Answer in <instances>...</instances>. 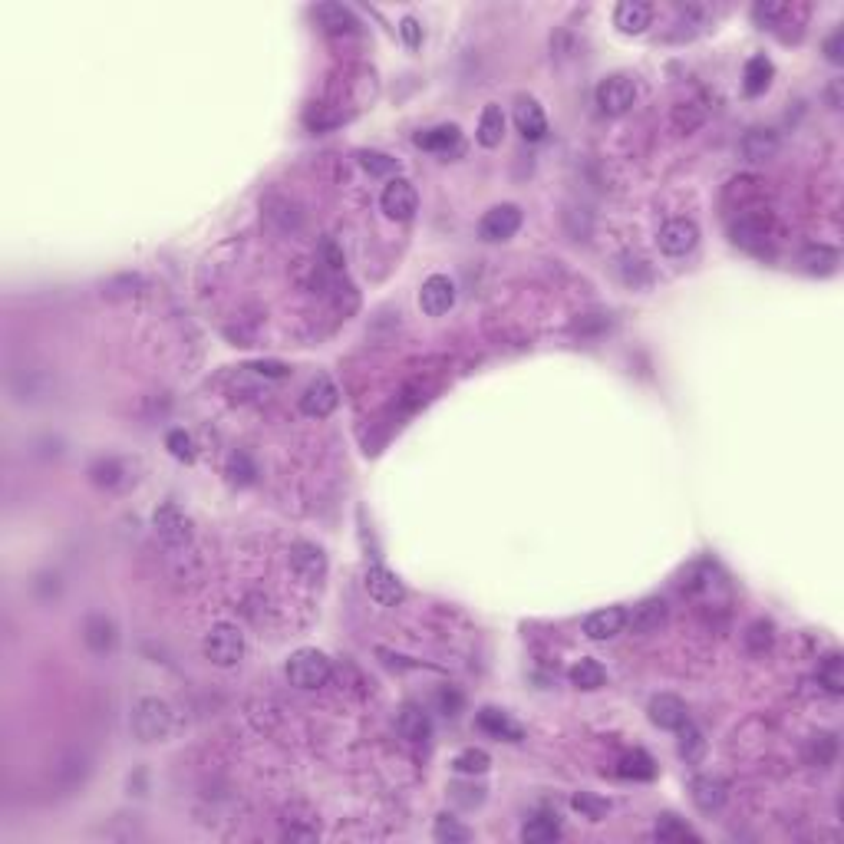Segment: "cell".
<instances>
[{
  "label": "cell",
  "instance_id": "d4e9b609",
  "mask_svg": "<svg viewBox=\"0 0 844 844\" xmlns=\"http://www.w3.org/2000/svg\"><path fill=\"white\" fill-rule=\"evenodd\" d=\"M772 73H775V66H772L769 56H752V60L746 63V73H742V89H746V96L765 93L772 83Z\"/></svg>",
  "mask_w": 844,
  "mask_h": 844
},
{
  "label": "cell",
  "instance_id": "ac0fdd59",
  "mask_svg": "<svg viewBox=\"0 0 844 844\" xmlns=\"http://www.w3.org/2000/svg\"><path fill=\"white\" fill-rule=\"evenodd\" d=\"M663 620H666V600L663 597H647L643 604H637L627 614V624L633 627V633H653V630H660Z\"/></svg>",
  "mask_w": 844,
  "mask_h": 844
},
{
  "label": "cell",
  "instance_id": "7bdbcfd3",
  "mask_svg": "<svg viewBox=\"0 0 844 844\" xmlns=\"http://www.w3.org/2000/svg\"><path fill=\"white\" fill-rule=\"evenodd\" d=\"M400 33H402V40H406V46H412V50L422 44V27H419V21H416V17H402Z\"/></svg>",
  "mask_w": 844,
  "mask_h": 844
},
{
  "label": "cell",
  "instance_id": "4dcf8cb0",
  "mask_svg": "<svg viewBox=\"0 0 844 844\" xmlns=\"http://www.w3.org/2000/svg\"><path fill=\"white\" fill-rule=\"evenodd\" d=\"M653 838L657 841H699V834L690 824H683L676 815H660V822L653 828Z\"/></svg>",
  "mask_w": 844,
  "mask_h": 844
},
{
  "label": "cell",
  "instance_id": "277c9868",
  "mask_svg": "<svg viewBox=\"0 0 844 844\" xmlns=\"http://www.w3.org/2000/svg\"><path fill=\"white\" fill-rule=\"evenodd\" d=\"M594 99L604 116H624V112L637 103V87H633V79H627V76H620V73L607 76V79L597 83Z\"/></svg>",
  "mask_w": 844,
  "mask_h": 844
},
{
  "label": "cell",
  "instance_id": "4316f807",
  "mask_svg": "<svg viewBox=\"0 0 844 844\" xmlns=\"http://www.w3.org/2000/svg\"><path fill=\"white\" fill-rule=\"evenodd\" d=\"M571 683L577 686V690H600V686L607 683V670L597 660L584 657V660H577L571 666Z\"/></svg>",
  "mask_w": 844,
  "mask_h": 844
},
{
  "label": "cell",
  "instance_id": "1f68e13d",
  "mask_svg": "<svg viewBox=\"0 0 844 844\" xmlns=\"http://www.w3.org/2000/svg\"><path fill=\"white\" fill-rule=\"evenodd\" d=\"M617 775L620 779H653L657 775V765H653V758L647 756V752H630V756H624L617 762Z\"/></svg>",
  "mask_w": 844,
  "mask_h": 844
},
{
  "label": "cell",
  "instance_id": "7a4b0ae2",
  "mask_svg": "<svg viewBox=\"0 0 844 844\" xmlns=\"http://www.w3.org/2000/svg\"><path fill=\"white\" fill-rule=\"evenodd\" d=\"M330 673H334V666L327 660V653L314 647L294 650L291 660H287V680L297 690H320V686L330 683Z\"/></svg>",
  "mask_w": 844,
  "mask_h": 844
},
{
  "label": "cell",
  "instance_id": "cb8c5ba5",
  "mask_svg": "<svg viewBox=\"0 0 844 844\" xmlns=\"http://www.w3.org/2000/svg\"><path fill=\"white\" fill-rule=\"evenodd\" d=\"M779 152V136L772 129H752L746 132V139H742V155H746L749 162H765V159H772Z\"/></svg>",
  "mask_w": 844,
  "mask_h": 844
},
{
  "label": "cell",
  "instance_id": "f1b7e54d",
  "mask_svg": "<svg viewBox=\"0 0 844 844\" xmlns=\"http://www.w3.org/2000/svg\"><path fill=\"white\" fill-rule=\"evenodd\" d=\"M801 264H805L808 274H832L838 268V251L828 248V244H812L801 254Z\"/></svg>",
  "mask_w": 844,
  "mask_h": 844
},
{
  "label": "cell",
  "instance_id": "5b68a950",
  "mask_svg": "<svg viewBox=\"0 0 844 844\" xmlns=\"http://www.w3.org/2000/svg\"><path fill=\"white\" fill-rule=\"evenodd\" d=\"M152 528H155V534H159L162 544H169V548H185V544L192 542V521L185 518V511L178 509V505H162V509H155V515H152Z\"/></svg>",
  "mask_w": 844,
  "mask_h": 844
},
{
  "label": "cell",
  "instance_id": "8fae6325",
  "mask_svg": "<svg viewBox=\"0 0 844 844\" xmlns=\"http://www.w3.org/2000/svg\"><path fill=\"white\" fill-rule=\"evenodd\" d=\"M452 303H455V284L449 281L445 274L426 277V284H422V291H419V307L426 314L439 317L445 314V310H452Z\"/></svg>",
  "mask_w": 844,
  "mask_h": 844
},
{
  "label": "cell",
  "instance_id": "44dd1931",
  "mask_svg": "<svg viewBox=\"0 0 844 844\" xmlns=\"http://www.w3.org/2000/svg\"><path fill=\"white\" fill-rule=\"evenodd\" d=\"M83 640H87L89 650L109 653V650L116 647V624L109 617H103V614H93V617H87V624H83Z\"/></svg>",
  "mask_w": 844,
  "mask_h": 844
},
{
  "label": "cell",
  "instance_id": "52a82bcc",
  "mask_svg": "<svg viewBox=\"0 0 844 844\" xmlns=\"http://www.w3.org/2000/svg\"><path fill=\"white\" fill-rule=\"evenodd\" d=\"M363 587H367V594L383 607H396V604H402V597H406L402 581L390 571V567H383V564L367 567V574H363Z\"/></svg>",
  "mask_w": 844,
  "mask_h": 844
},
{
  "label": "cell",
  "instance_id": "ee69618b",
  "mask_svg": "<svg viewBox=\"0 0 844 844\" xmlns=\"http://www.w3.org/2000/svg\"><path fill=\"white\" fill-rule=\"evenodd\" d=\"M841 44H844V30L838 27V30H834L832 37L824 40V56H828L832 63H841V60H844V56H841Z\"/></svg>",
  "mask_w": 844,
  "mask_h": 844
},
{
  "label": "cell",
  "instance_id": "e0dca14e",
  "mask_svg": "<svg viewBox=\"0 0 844 844\" xmlns=\"http://www.w3.org/2000/svg\"><path fill=\"white\" fill-rule=\"evenodd\" d=\"M478 729L495 739H505V742H521V739H525V729H521L509 713L492 709V706H485V709L478 713Z\"/></svg>",
  "mask_w": 844,
  "mask_h": 844
},
{
  "label": "cell",
  "instance_id": "30bf717a",
  "mask_svg": "<svg viewBox=\"0 0 844 844\" xmlns=\"http://www.w3.org/2000/svg\"><path fill=\"white\" fill-rule=\"evenodd\" d=\"M336 402H340V390H336L334 379L317 376V379H310V386L303 390L301 412L303 416H314V419H324V416H330V412L336 410Z\"/></svg>",
  "mask_w": 844,
  "mask_h": 844
},
{
  "label": "cell",
  "instance_id": "7c38bea8",
  "mask_svg": "<svg viewBox=\"0 0 844 844\" xmlns=\"http://www.w3.org/2000/svg\"><path fill=\"white\" fill-rule=\"evenodd\" d=\"M647 713H650V723L660 725V729H673V732H676L680 725L690 723L686 703H683L680 696H673V693L653 696V699H650V706H647Z\"/></svg>",
  "mask_w": 844,
  "mask_h": 844
},
{
  "label": "cell",
  "instance_id": "9c48e42d",
  "mask_svg": "<svg viewBox=\"0 0 844 844\" xmlns=\"http://www.w3.org/2000/svg\"><path fill=\"white\" fill-rule=\"evenodd\" d=\"M521 221H525V215H521L518 205H495L492 211L482 215V221H478V235H482L485 241H509L511 235L521 228Z\"/></svg>",
  "mask_w": 844,
  "mask_h": 844
},
{
  "label": "cell",
  "instance_id": "e575fe53",
  "mask_svg": "<svg viewBox=\"0 0 844 844\" xmlns=\"http://www.w3.org/2000/svg\"><path fill=\"white\" fill-rule=\"evenodd\" d=\"M834 756H838V739H834L832 732H818V736L808 742V762L818 765V769H828L834 762Z\"/></svg>",
  "mask_w": 844,
  "mask_h": 844
},
{
  "label": "cell",
  "instance_id": "7402d4cb",
  "mask_svg": "<svg viewBox=\"0 0 844 844\" xmlns=\"http://www.w3.org/2000/svg\"><path fill=\"white\" fill-rule=\"evenodd\" d=\"M561 838V822H558V815H534V818H528L525 822V828H521V841L525 844H548V841H558Z\"/></svg>",
  "mask_w": 844,
  "mask_h": 844
},
{
  "label": "cell",
  "instance_id": "484cf974",
  "mask_svg": "<svg viewBox=\"0 0 844 844\" xmlns=\"http://www.w3.org/2000/svg\"><path fill=\"white\" fill-rule=\"evenodd\" d=\"M400 732L410 742H426L429 739V732H433V723H429V716L422 713L419 706H402L400 713Z\"/></svg>",
  "mask_w": 844,
  "mask_h": 844
},
{
  "label": "cell",
  "instance_id": "f546056e",
  "mask_svg": "<svg viewBox=\"0 0 844 844\" xmlns=\"http://www.w3.org/2000/svg\"><path fill=\"white\" fill-rule=\"evenodd\" d=\"M455 142H459V126H452V122H449V126H435V129L416 136V145L429 152H449Z\"/></svg>",
  "mask_w": 844,
  "mask_h": 844
},
{
  "label": "cell",
  "instance_id": "f35d334b",
  "mask_svg": "<svg viewBox=\"0 0 844 844\" xmlns=\"http://www.w3.org/2000/svg\"><path fill=\"white\" fill-rule=\"evenodd\" d=\"M791 7L789 4H779V0H765V4H756L752 7V17H756L762 27H775V23L782 21V17H789Z\"/></svg>",
  "mask_w": 844,
  "mask_h": 844
},
{
  "label": "cell",
  "instance_id": "d6a6232c",
  "mask_svg": "<svg viewBox=\"0 0 844 844\" xmlns=\"http://www.w3.org/2000/svg\"><path fill=\"white\" fill-rule=\"evenodd\" d=\"M680 732V758H686L690 765H696V762H703V756H706V739H703V732L696 729V725H680L676 729Z\"/></svg>",
  "mask_w": 844,
  "mask_h": 844
},
{
  "label": "cell",
  "instance_id": "603a6c76",
  "mask_svg": "<svg viewBox=\"0 0 844 844\" xmlns=\"http://www.w3.org/2000/svg\"><path fill=\"white\" fill-rule=\"evenodd\" d=\"M478 145L485 149H495L505 139V112L501 106H485L482 109V120H478V132H476Z\"/></svg>",
  "mask_w": 844,
  "mask_h": 844
},
{
  "label": "cell",
  "instance_id": "3957f363",
  "mask_svg": "<svg viewBox=\"0 0 844 844\" xmlns=\"http://www.w3.org/2000/svg\"><path fill=\"white\" fill-rule=\"evenodd\" d=\"M202 650L215 666H235L244 657V633L235 624H215L202 640Z\"/></svg>",
  "mask_w": 844,
  "mask_h": 844
},
{
  "label": "cell",
  "instance_id": "5bb4252c",
  "mask_svg": "<svg viewBox=\"0 0 844 844\" xmlns=\"http://www.w3.org/2000/svg\"><path fill=\"white\" fill-rule=\"evenodd\" d=\"M291 567H294V574H297L301 581L314 584V581H320V577L327 574V558H324V551H320L317 544L297 542L291 548Z\"/></svg>",
  "mask_w": 844,
  "mask_h": 844
},
{
  "label": "cell",
  "instance_id": "9a60e30c",
  "mask_svg": "<svg viewBox=\"0 0 844 844\" xmlns=\"http://www.w3.org/2000/svg\"><path fill=\"white\" fill-rule=\"evenodd\" d=\"M627 627V610L624 607H600L584 617V633L591 640H610Z\"/></svg>",
  "mask_w": 844,
  "mask_h": 844
},
{
  "label": "cell",
  "instance_id": "8d00e7d4",
  "mask_svg": "<svg viewBox=\"0 0 844 844\" xmlns=\"http://www.w3.org/2000/svg\"><path fill=\"white\" fill-rule=\"evenodd\" d=\"M571 808L581 812V818H591V822H600V818H607V812H610L607 798H597L591 791H577L571 798Z\"/></svg>",
  "mask_w": 844,
  "mask_h": 844
},
{
  "label": "cell",
  "instance_id": "4fadbf2b",
  "mask_svg": "<svg viewBox=\"0 0 844 844\" xmlns=\"http://www.w3.org/2000/svg\"><path fill=\"white\" fill-rule=\"evenodd\" d=\"M690 795H693V805L699 812L713 815L719 812L725 805V798H729V785H725L719 775H696V779L690 782Z\"/></svg>",
  "mask_w": 844,
  "mask_h": 844
},
{
  "label": "cell",
  "instance_id": "d6986e66",
  "mask_svg": "<svg viewBox=\"0 0 844 844\" xmlns=\"http://www.w3.org/2000/svg\"><path fill=\"white\" fill-rule=\"evenodd\" d=\"M515 126L528 142H542L548 136V120H544L542 106L534 99H521L515 106Z\"/></svg>",
  "mask_w": 844,
  "mask_h": 844
},
{
  "label": "cell",
  "instance_id": "60d3db41",
  "mask_svg": "<svg viewBox=\"0 0 844 844\" xmlns=\"http://www.w3.org/2000/svg\"><path fill=\"white\" fill-rule=\"evenodd\" d=\"M228 472H231V478L238 482V485H251L254 482V466H251V459L244 452H235L231 455V462H228Z\"/></svg>",
  "mask_w": 844,
  "mask_h": 844
},
{
  "label": "cell",
  "instance_id": "83f0119b",
  "mask_svg": "<svg viewBox=\"0 0 844 844\" xmlns=\"http://www.w3.org/2000/svg\"><path fill=\"white\" fill-rule=\"evenodd\" d=\"M818 683H822V686L832 696H841V690H844V660H841V653H828V657L818 663Z\"/></svg>",
  "mask_w": 844,
  "mask_h": 844
},
{
  "label": "cell",
  "instance_id": "d590c367",
  "mask_svg": "<svg viewBox=\"0 0 844 844\" xmlns=\"http://www.w3.org/2000/svg\"><path fill=\"white\" fill-rule=\"evenodd\" d=\"M433 838L443 844H466V841H472V832H468L462 822L449 818V815H439V818H435V828H433Z\"/></svg>",
  "mask_w": 844,
  "mask_h": 844
},
{
  "label": "cell",
  "instance_id": "ba28073f",
  "mask_svg": "<svg viewBox=\"0 0 844 844\" xmlns=\"http://www.w3.org/2000/svg\"><path fill=\"white\" fill-rule=\"evenodd\" d=\"M696 241H699V228H696L693 218H670L660 228V251L670 254V258L690 254L696 248Z\"/></svg>",
  "mask_w": 844,
  "mask_h": 844
},
{
  "label": "cell",
  "instance_id": "ab89813d",
  "mask_svg": "<svg viewBox=\"0 0 844 844\" xmlns=\"http://www.w3.org/2000/svg\"><path fill=\"white\" fill-rule=\"evenodd\" d=\"M360 165H363L369 175H376V178L396 172V159L383 155V152H360Z\"/></svg>",
  "mask_w": 844,
  "mask_h": 844
},
{
  "label": "cell",
  "instance_id": "836d02e7",
  "mask_svg": "<svg viewBox=\"0 0 844 844\" xmlns=\"http://www.w3.org/2000/svg\"><path fill=\"white\" fill-rule=\"evenodd\" d=\"M488 765H492V758H488L485 749H462V752L452 758V769L459 772V775H485Z\"/></svg>",
  "mask_w": 844,
  "mask_h": 844
},
{
  "label": "cell",
  "instance_id": "2e32d148",
  "mask_svg": "<svg viewBox=\"0 0 844 844\" xmlns=\"http://www.w3.org/2000/svg\"><path fill=\"white\" fill-rule=\"evenodd\" d=\"M650 21H653V7H650V4H643V0H620L617 11H614V23H617V30L627 33V37H637V33H643L650 27Z\"/></svg>",
  "mask_w": 844,
  "mask_h": 844
},
{
  "label": "cell",
  "instance_id": "ffe728a7",
  "mask_svg": "<svg viewBox=\"0 0 844 844\" xmlns=\"http://www.w3.org/2000/svg\"><path fill=\"white\" fill-rule=\"evenodd\" d=\"M317 23H320V30L324 33H353L357 30V17H353V11L350 7H343V4H320L314 11Z\"/></svg>",
  "mask_w": 844,
  "mask_h": 844
},
{
  "label": "cell",
  "instance_id": "b9f144b4",
  "mask_svg": "<svg viewBox=\"0 0 844 844\" xmlns=\"http://www.w3.org/2000/svg\"><path fill=\"white\" fill-rule=\"evenodd\" d=\"M165 445H169V452L175 455V459H182V462H192L195 459V449H192V439L182 433V429H175V433H169V439H165Z\"/></svg>",
  "mask_w": 844,
  "mask_h": 844
},
{
  "label": "cell",
  "instance_id": "f6af8a7d",
  "mask_svg": "<svg viewBox=\"0 0 844 844\" xmlns=\"http://www.w3.org/2000/svg\"><path fill=\"white\" fill-rule=\"evenodd\" d=\"M251 369H258V373H264V376H287V367L277 363V360H261V363H254Z\"/></svg>",
  "mask_w": 844,
  "mask_h": 844
},
{
  "label": "cell",
  "instance_id": "74e56055",
  "mask_svg": "<svg viewBox=\"0 0 844 844\" xmlns=\"http://www.w3.org/2000/svg\"><path fill=\"white\" fill-rule=\"evenodd\" d=\"M746 647H749V653H756V657L772 647V624L769 620H756V624L746 630Z\"/></svg>",
  "mask_w": 844,
  "mask_h": 844
},
{
  "label": "cell",
  "instance_id": "6da1fadb",
  "mask_svg": "<svg viewBox=\"0 0 844 844\" xmlns=\"http://www.w3.org/2000/svg\"><path fill=\"white\" fill-rule=\"evenodd\" d=\"M132 732L142 742H162L172 732V706L159 696H142L132 706Z\"/></svg>",
  "mask_w": 844,
  "mask_h": 844
},
{
  "label": "cell",
  "instance_id": "8992f818",
  "mask_svg": "<svg viewBox=\"0 0 844 844\" xmlns=\"http://www.w3.org/2000/svg\"><path fill=\"white\" fill-rule=\"evenodd\" d=\"M379 205H383L386 218H393V221H410V218L416 215L419 198H416V188H412V182H406V178H400V175H396V178H390V182H386V188H383Z\"/></svg>",
  "mask_w": 844,
  "mask_h": 844
}]
</instances>
